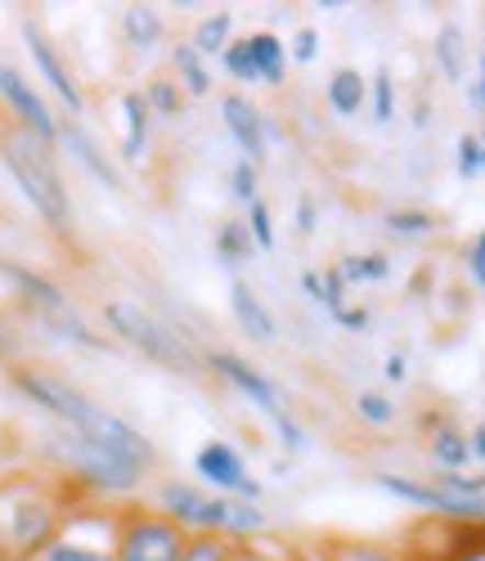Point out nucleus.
Here are the masks:
<instances>
[{
  "instance_id": "473e14b6",
  "label": "nucleus",
  "mask_w": 485,
  "mask_h": 561,
  "mask_svg": "<svg viewBox=\"0 0 485 561\" xmlns=\"http://www.w3.org/2000/svg\"><path fill=\"white\" fill-rule=\"evenodd\" d=\"M356 417H360L364 427H377V432H382V427L396 423V404L386 400L382 391H360V396H356Z\"/></svg>"
},
{
  "instance_id": "39448f33",
  "label": "nucleus",
  "mask_w": 485,
  "mask_h": 561,
  "mask_svg": "<svg viewBox=\"0 0 485 561\" xmlns=\"http://www.w3.org/2000/svg\"><path fill=\"white\" fill-rule=\"evenodd\" d=\"M207 368L216 373V378H221L229 391H238L243 400L257 404V409L270 417V427H274V436H279V445H283L287 454H302V449L311 445V440H306V427L297 423L293 413H287L279 387L266 378V373H261L252 359H243V355H234V351H212V355H207Z\"/></svg>"
},
{
  "instance_id": "dca6fc26",
  "label": "nucleus",
  "mask_w": 485,
  "mask_h": 561,
  "mask_svg": "<svg viewBox=\"0 0 485 561\" xmlns=\"http://www.w3.org/2000/svg\"><path fill=\"white\" fill-rule=\"evenodd\" d=\"M229 314H234V323H238V333L252 337L257 346H270V342L279 337V323H274L270 306L257 297L252 284H243V278H234V284H229Z\"/></svg>"
},
{
  "instance_id": "a18cd8bd",
  "label": "nucleus",
  "mask_w": 485,
  "mask_h": 561,
  "mask_svg": "<svg viewBox=\"0 0 485 561\" xmlns=\"http://www.w3.org/2000/svg\"><path fill=\"white\" fill-rule=\"evenodd\" d=\"M382 378H386V382H396V387L409 378V359H405V351H392V355L382 359Z\"/></svg>"
},
{
  "instance_id": "2f4dec72",
  "label": "nucleus",
  "mask_w": 485,
  "mask_h": 561,
  "mask_svg": "<svg viewBox=\"0 0 485 561\" xmlns=\"http://www.w3.org/2000/svg\"><path fill=\"white\" fill-rule=\"evenodd\" d=\"M139 95H144V104H149V113H158V117H176V113L184 108L180 81H167V77H154L149 85L139 90Z\"/></svg>"
},
{
  "instance_id": "6ab92c4d",
  "label": "nucleus",
  "mask_w": 485,
  "mask_h": 561,
  "mask_svg": "<svg viewBox=\"0 0 485 561\" xmlns=\"http://www.w3.org/2000/svg\"><path fill=\"white\" fill-rule=\"evenodd\" d=\"M436 472H472V449H467V432L454 423H436L431 445H427Z\"/></svg>"
},
{
  "instance_id": "5701e85b",
  "label": "nucleus",
  "mask_w": 485,
  "mask_h": 561,
  "mask_svg": "<svg viewBox=\"0 0 485 561\" xmlns=\"http://www.w3.org/2000/svg\"><path fill=\"white\" fill-rule=\"evenodd\" d=\"M171 64H176V72H180V90H184V95H193V100L212 95V72H207V64H203V55L193 50V41H180V45H176Z\"/></svg>"
},
{
  "instance_id": "b1692460",
  "label": "nucleus",
  "mask_w": 485,
  "mask_h": 561,
  "mask_svg": "<svg viewBox=\"0 0 485 561\" xmlns=\"http://www.w3.org/2000/svg\"><path fill=\"white\" fill-rule=\"evenodd\" d=\"M337 274H342V284H386L392 278V256L386 252H351L337 261Z\"/></svg>"
},
{
  "instance_id": "49530a36",
  "label": "nucleus",
  "mask_w": 485,
  "mask_h": 561,
  "mask_svg": "<svg viewBox=\"0 0 485 561\" xmlns=\"http://www.w3.org/2000/svg\"><path fill=\"white\" fill-rule=\"evenodd\" d=\"M234 561H293V557L279 552V548H257V543H243V548L234 552Z\"/></svg>"
},
{
  "instance_id": "aec40b11",
  "label": "nucleus",
  "mask_w": 485,
  "mask_h": 561,
  "mask_svg": "<svg viewBox=\"0 0 485 561\" xmlns=\"http://www.w3.org/2000/svg\"><path fill=\"white\" fill-rule=\"evenodd\" d=\"M369 104V77L360 68H337L328 77V108L337 117H356Z\"/></svg>"
},
{
  "instance_id": "bb28decb",
  "label": "nucleus",
  "mask_w": 485,
  "mask_h": 561,
  "mask_svg": "<svg viewBox=\"0 0 485 561\" xmlns=\"http://www.w3.org/2000/svg\"><path fill=\"white\" fill-rule=\"evenodd\" d=\"M252 252H257V243H252V233H248V225H243V220H225L216 229V256L225 261V270L248 265Z\"/></svg>"
},
{
  "instance_id": "de8ad7c7",
  "label": "nucleus",
  "mask_w": 485,
  "mask_h": 561,
  "mask_svg": "<svg viewBox=\"0 0 485 561\" xmlns=\"http://www.w3.org/2000/svg\"><path fill=\"white\" fill-rule=\"evenodd\" d=\"M467 449H472V467H485V423L467 427Z\"/></svg>"
},
{
  "instance_id": "20e7f679",
  "label": "nucleus",
  "mask_w": 485,
  "mask_h": 561,
  "mask_svg": "<svg viewBox=\"0 0 485 561\" xmlns=\"http://www.w3.org/2000/svg\"><path fill=\"white\" fill-rule=\"evenodd\" d=\"M104 323L113 329V337H122L131 351H139L144 359L162 364L167 373L193 378L199 373V351H193L180 333H171L158 314H149L135 301H104Z\"/></svg>"
},
{
  "instance_id": "c9c22d12",
  "label": "nucleus",
  "mask_w": 485,
  "mask_h": 561,
  "mask_svg": "<svg viewBox=\"0 0 485 561\" xmlns=\"http://www.w3.org/2000/svg\"><path fill=\"white\" fill-rule=\"evenodd\" d=\"M234 552H238V548H234L225 535H193L180 561H234Z\"/></svg>"
},
{
  "instance_id": "a19ab883",
  "label": "nucleus",
  "mask_w": 485,
  "mask_h": 561,
  "mask_svg": "<svg viewBox=\"0 0 485 561\" xmlns=\"http://www.w3.org/2000/svg\"><path fill=\"white\" fill-rule=\"evenodd\" d=\"M324 310L328 314H342L347 310V284H342V274H337V270L324 274Z\"/></svg>"
},
{
  "instance_id": "423d86ee",
  "label": "nucleus",
  "mask_w": 485,
  "mask_h": 561,
  "mask_svg": "<svg viewBox=\"0 0 485 561\" xmlns=\"http://www.w3.org/2000/svg\"><path fill=\"white\" fill-rule=\"evenodd\" d=\"M0 278H5V284L23 297V306H27L50 333H59L64 342H77V346H86V351H104V346H109L104 337L90 333V323L77 314V306L68 301V293H64L59 284H50L45 274H36V270H27V265H19V261H0Z\"/></svg>"
},
{
  "instance_id": "e433bc0d",
  "label": "nucleus",
  "mask_w": 485,
  "mask_h": 561,
  "mask_svg": "<svg viewBox=\"0 0 485 561\" xmlns=\"http://www.w3.org/2000/svg\"><path fill=\"white\" fill-rule=\"evenodd\" d=\"M229 194L238 198V203H261V175H257V167L252 162H234V171H229Z\"/></svg>"
},
{
  "instance_id": "f3484780",
  "label": "nucleus",
  "mask_w": 485,
  "mask_h": 561,
  "mask_svg": "<svg viewBox=\"0 0 485 561\" xmlns=\"http://www.w3.org/2000/svg\"><path fill=\"white\" fill-rule=\"evenodd\" d=\"M59 145H64L94 180H100V184H109V190H117V184H122V180H117V167L100 153V145H90V135H86L77 122H59Z\"/></svg>"
},
{
  "instance_id": "7c9ffc66",
  "label": "nucleus",
  "mask_w": 485,
  "mask_h": 561,
  "mask_svg": "<svg viewBox=\"0 0 485 561\" xmlns=\"http://www.w3.org/2000/svg\"><path fill=\"white\" fill-rule=\"evenodd\" d=\"M436 561H485V526H454L445 552H436Z\"/></svg>"
},
{
  "instance_id": "ea45409f",
  "label": "nucleus",
  "mask_w": 485,
  "mask_h": 561,
  "mask_svg": "<svg viewBox=\"0 0 485 561\" xmlns=\"http://www.w3.org/2000/svg\"><path fill=\"white\" fill-rule=\"evenodd\" d=\"M319 59V32L302 27L293 41H287V64H315Z\"/></svg>"
},
{
  "instance_id": "f8f14e48",
  "label": "nucleus",
  "mask_w": 485,
  "mask_h": 561,
  "mask_svg": "<svg viewBox=\"0 0 485 561\" xmlns=\"http://www.w3.org/2000/svg\"><path fill=\"white\" fill-rule=\"evenodd\" d=\"M193 472H199V481L212 485L221 499L261 503V494H266V485L248 472V462H243V454L229 440H207L199 454H193Z\"/></svg>"
},
{
  "instance_id": "f03ea898",
  "label": "nucleus",
  "mask_w": 485,
  "mask_h": 561,
  "mask_svg": "<svg viewBox=\"0 0 485 561\" xmlns=\"http://www.w3.org/2000/svg\"><path fill=\"white\" fill-rule=\"evenodd\" d=\"M68 517V494L59 481H0V561H27Z\"/></svg>"
},
{
  "instance_id": "3c124183",
  "label": "nucleus",
  "mask_w": 485,
  "mask_h": 561,
  "mask_svg": "<svg viewBox=\"0 0 485 561\" xmlns=\"http://www.w3.org/2000/svg\"><path fill=\"white\" fill-rule=\"evenodd\" d=\"M427 113H431V104H418L414 108V126H427Z\"/></svg>"
},
{
  "instance_id": "7ed1b4c3",
  "label": "nucleus",
  "mask_w": 485,
  "mask_h": 561,
  "mask_svg": "<svg viewBox=\"0 0 485 561\" xmlns=\"http://www.w3.org/2000/svg\"><path fill=\"white\" fill-rule=\"evenodd\" d=\"M0 162L14 175V184L23 190V198L32 203V211L50 225L55 233L72 229V198L64 190V175L50 158V145H41L36 135H27L23 126L0 130Z\"/></svg>"
},
{
  "instance_id": "4468645a",
  "label": "nucleus",
  "mask_w": 485,
  "mask_h": 561,
  "mask_svg": "<svg viewBox=\"0 0 485 561\" xmlns=\"http://www.w3.org/2000/svg\"><path fill=\"white\" fill-rule=\"evenodd\" d=\"M221 122H225L229 139L238 145L243 162L261 167V162H266V153H270V122L261 117V108H257L248 95H238V90H229V95L221 100Z\"/></svg>"
},
{
  "instance_id": "5fc2aeb1",
  "label": "nucleus",
  "mask_w": 485,
  "mask_h": 561,
  "mask_svg": "<svg viewBox=\"0 0 485 561\" xmlns=\"http://www.w3.org/2000/svg\"><path fill=\"white\" fill-rule=\"evenodd\" d=\"M476 288H481V293H485V274H481V278H476Z\"/></svg>"
},
{
  "instance_id": "9b49d317",
  "label": "nucleus",
  "mask_w": 485,
  "mask_h": 561,
  "mask_svg": "<svg viewBox=\"0 0 485 561\" xmlns=\"http://www.w3.org/2000/svg\"><path fill=\"white\" fill-rule=\"evenodd\" d=\"M377 485L392 499H401L418 512H431V517H441L450 526H485V499H454L445 490H436L431 481H414V477H401V472H382Z\"/></svg>"
},
{
  "instance_id": "4be33fe9",
  "label": "nucleus",
  "mask_w": 485,
  "mask_h": 561,
  "mask_svg": "<svg viewBox=\"0 0 485 561\" xmlns=\"http://www.w3.org/2000/svg\"><path fill=\"white\" fill-rule=\"evenodd\" d=\"M122 32H126V41L135 45V50H154V45L167 36V23L154 5H126L122 10Z\"/></svg>"
},
{
  "instance_id": "412c9836",
  "label": "nucleus",
  "mask_w": 485,
  "mask_h": 561,
  "mask_svg": "<svg viewBox=\"0 0 485 561\" xmlns=\"http://www.w3.org/2000/svg\"><path fill=\"white\" fill-rule=\"evenodd\" d=\"M252 64H257V81L261 85H283L287 81V41H279L274 32H252Z\"/></svg>"
},
{
  "instance_id": "f257e3e1",
  "label": "nucleus",
  "mask_w": 485,
  "mask_h": 561,
  "mask_svg": "<svg viewBox=\"0 0 485 561\" xmlns=\"http://www.w3.org/2000/svg\"><path fill=\"white\" fill-rule=\"evenodd\" d=\"M10 378H14V387H19L36 409H45L50 417H59L68 432H77V436H86V440H94V445H104L109 454H117V458H126L131 467H139V472H149V467H154V458H158L154 440L144 436L139 427H131L126 417H117V413L100 409L90 396H81L72 382L59 378V373L19 364Z\"/></svg>"
},
{
  "instance_id": "c756f323",
  "label": "nucleus",
  "mask_w": 485,
  "mask_h": 561,
  "mask_svg": "<svg viewBox=\"0 0 485 561\" xmlns=\"http://www.w3.org/2000/svg\"><path fill=\"white\" fill-rule=\"evenodd\" d=\"M324 561H405L396 548H386V543H373V539H337Z\"/></svg>"
},
{
  "instance_id": "2eb2a0df",
  "label": "nucleus",
  "mask_w": 485,
  "mask_h": 561,
  "mask_svg": "<svg viewBox=\"0 0 485 561\" xmlns=\"http://www.w3.org/2000/svg\"><path fill=\"white\" fill-rule=\"evenodd\" d=\"M23 41H27V50H32V64L41 68V77H45V85L59 95V104L68 108V113H81L86 108V95H81V85L72 81V72H68V64L59 59V50H55V41L45 36L36 23H23Z\"/></svg>"
},
{
  "instance_id": "864d4df0",
  "label": "nucleus",
  "mask_w": 485,
  "mask_h": 561,
  "mask_svg": "<svg viewBox=\"0 0 485 561\" xmlns=\"http://www.w3.org/2000/svg\"><path fill=\"white\" fill-rule=\"evenodd\" d=\"M481 171H485V135H481Z\"/></svg>"
},
{
  "instance_id": "cd10ccee",
  "label": "nucleus",
  "mask_w": 485,
  "mask_h": 561,
  "mask_svg": "<svg viewBox=\"0 0 485 561\" xmlns=\"http://www.w3.org/2000/svg\"><path fill=\"white\" fill-rule=\"evenodd\" d=\"M382 229H392L396 239H427L436 229V216L422 207H392V211H382Z\"/></svg>"
},
{
  "instance_id": "c85d7f7f",
  "label": "nucleus",
  "mask_w": 485,
  "mask_h": 561,
  "mask_svg": "<svg viewBox=\"0 0 485 561\" xmlns=\"http://www.w3.org/2000/svg\"><path fill=\"white\" fill-rule=\"evenodd\" d=\"M369 117H373V126H392L396 122V81H392L386 68H377L369 77Z\"/></svg>"
},
{
  "instance_id": "09e8293b",
  "label": "nucleus",
  "mask_w": 485,
  "mask_h": 561,
  "mask_svg": "<svg viewBox=\"0 0 485 561\" xmlns=\"http://www.w3.org/2000/svg\"><path fill=\"white\" fill-rule=\"evenodd\" d=\"M302 293L324 306V274H319V270H302Z\"/></svg>"
},
{
  "instance_id": "603ef678",
  "label": "nucleus",
  "mask_w": 485,
  "mask_h": 561,
  "mask_svg": "<svg viewBox=\"0 0 485 561\" xmlns=\"http://www.w3.org/2000/svg\"><path fill=\"white\" fill-rule=\"evenodd\" d=\"M405 561H436V552H409Z\"/></svg>"
},
{
  "instance_id": "6e6552de",
  "label": "nucleus",
  "mask_w": 485,
  "mask_h": 561,
  "mask_svg": "<svg viewBox=\"0 0 485 561\" xmlns=\"http://www.w3.org/2000/svg\"><path fill=\"white\" fill-rule=\"evenodd\" d=\"M113 548H117V512L68 507L55 539L27 561H113Z\"/></svg>"
},
{
  "instance_id": "8fccbe9b",
  "label": "nucleus",
  "mask_w": 485,
  "mask_h": 561,
  "mask_svg": "<svg viewBox=\"0 0 485 561\" xmlns=\"http://www.w3.org/2000/svg\"><path fill=\"white\" fill-rule=\"evenodd\" d=\"M476 100H481V113H485V50H481V77H476ZM485 135V130H481Z\"/></svg>"
},
{
  "instance_id": "a878e982",
  "label": "nucleus",
  "mask_w": 485,
  "mask_h": 561,
  "mask_svg": "<svg viewBox=\"0 0 485 561\" xmlns=\"http://www.w3.org/2000/svg\"><path fill=\"white\" fill-rule=\"evenodd\" d=\"M463 27H454V23H445L441 32H436V45H431V55H436V68H441V77L445 81H463V59H467V50H463Z\"/></svg>"
},
{
  "instance_id": "4c0bfd02",
  "label": "nucleus",
  "mask_w": 485,
  "mask_h": 561,
  "mask_svg": "<svg viewBox=\"0 0 485 561\" xmlns=\"http://www.w3.org/2000/svg\"><path fill=\"white\" fill-rule=\"evenodd\" d=\"M454 175L459 180H476V175H485L481 171V135H459V145H454Z\"/></svg>"
},
{
  "instance_id": "f704fd0d",
  "label": "nucleus",
  "mask_w": 485,
  "mask_h": 561,
  "mask_svg": "<svg viewBox=\"0 0 485 561\" xmlns=\"http://www.w3.org/2000/svg\"><path fill=\"white\" fill-rule=\"evenodd\" d=\"M431 485L454 499H485V467L481 472H436Z\"/></svg>"
},
{
  "instance_id": "ddd939ff",
  "label": "nucleus",
  "mask_w": 485,
  "mask_h": 561,
  "mask_svg": "<svg viewBox=\"0 0 485 561\" xmlns=\"http://www.w3.org/2000/svg\"><path fill=\"white\" fill-rule=\"evenodd\" d=\"M0 100L10 104V113H14V126H23L27 135H36L41 145H59V122H55V113H50V104H45L41 95H36V85L19 72V68H10V64H0Z\"/></svg>"
},
{
  "instance_id": "58836bf2",
  "label": "nucleus",
  "mask_w": 485,
  "mask_h": 561,
  "mask_svg": "<svg viewBox=\"0 0 485 561\" xmlns=\"http://www.w3.org/2000/svg\"><path fill=\"white\" fill-rule=\"evenodd\" d=\"M243 225H248L257 252H274V216H270L266 203H252V207H248V220H243Z\"/></svg>"
},
{
  "instance_id": "9d476101",
  "label": "nucleus",
  "mask_w": 485,
  "mask_h": 561,
  "mask_svg": "<svg viewBox=\"0 0 485 561\" xmlns=\"http://www.w3.org/2000/svg\"><path fill=\"white\" fill-rule=\"evenodd\" d=\"M158 512H162L167 522H176L189 539L193 535H225L229 499L207 494L203 485H189V481H167L158 490Z\"/></svg>"
},
{
  "instance_id": "0eeeda50",
  "label": "nucleus",
  "mask_w": 485,
  "mask_h": 561,
  "mask_svg": "<svg viewBox=\"0 0 485 561\" xmlns=\"http://www.w3.org/2000/svg\"><path fill=\"white\" fill-rule=\"evenodd\" d=\"M50 458L64 467L72 481H81V485L94 490V494H131V490L139 485V477H144L139 467H131L126 458L109 454L104 445H94V440H86V436H77V432L55 436V440H50Z\"/></svg>"
},
{
  "instance_id": "1a4fd4ad",
  "label": "nucleus",
  "mask_w": 485,
  "mask_h": 561,
  "mask_svg": "<svg viewBox=\"0 0 485 561\" xmlns=\"http://www.w3.org/2000/svg\"><path fill=\"white\" fill-rule=\"evenodd\" d=\"M189 548V535L167 522L154 507L117 512V548L113 561H180Z\"/></svg>"
},
{
  "instance_id": "393cba45",
  "label": "nucleus",
  "mask_w": 485,
  "mask_h": 561,
  "mask_svg": "<svg viewBox=\"0 0 485 561\" xmlns=\"http://www.w3.org/2000/svg\"><path fill=\"white\" fill-rule=\"evenodd\" d=\"M234 41V14L229 10H216V14H203L199 27H193V50H199L203 59L207 55H225V45Z\"/></svg>"
},
{
  "instance_id": "a211bd4d",
  "label": "nucleus",
  "mask_w": 485,
  "mask_h": 561,
  "mask_svg": "<svg viewBox=\"0 0 485 561\" xmlns=\"http://www.w3.org/2000/svg\"><path fill=\"white\" fill-rule=\"evenodd\" d=\"M122 158L126 162H139L144 158V149H149V126H154V113H149V104H144V95L139 90H126L122 95Z\"/></svg>"
},
{
  "instance_id": "79ce46f5",
  "label": "nucleus",
  "mask_w": 485,
  "mask_h": 561,
  "mask_svg": "<svg viewBox=\"0 0 485 561\" xmlns=\"http://www.w3.org/2000/svg\"><path fill=\"white\" fill-rule=\"evenodd\" d=\"M315 225H319V207H315V198H311V194H297V233H302V239H311Z\"/></svg>"
},
{
  "instance_id": "72a5a7b5",
  "label": "nucleus",
  "mask_w": 485,
  "mask_h": 561,
  "mask_svg": "<svg viewBox=\"0 0 485 561\" xmlns=\"http://www.w3.org/2000/svg\"><path fill=\"white\" fill-rule=\"evenodd\" d=\"M221 68H225L238 85H252V81H257V64H252V45H248V36H238V41L225 45Z\"/></svg>"
},
{
  "instance_id": "37998d69",
  "label": "nucleus",
  "mask_w": 485,
  "mask_h": 561,
  "mask_svg": "<svg viewBox=\"0 0 485 561\" xmlns=\"http://www.w3.org/2000/svg\"><path fill=\"white\" fill-rule=\"evenodd\" d=\"M463 261H467V274H472V284H476V278L485 274V229H476V239L467 243Z\"/></svg>"
},
{
  "instance_id": "c03bdc74",
  "label": "nucleus",
  "mask_w": 485,
  "mask_h": 561,
  "mask_svg": "<svg viewBox=\"0 0 485 561\" xmlns=\"http://www.w3.org/2000/svg\"><path fill=\"white\" fill-rule=\"evenodd\" d=\"M332 323H342V329H347V333H364V329H369V323H373V314H369L364 306H347L342 314H332Z\"/></svg>"
}]
</instances>
